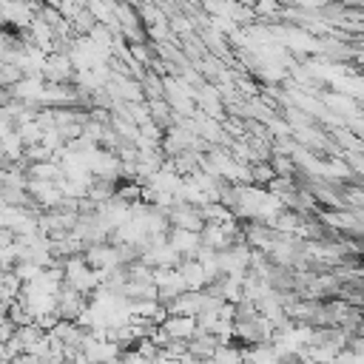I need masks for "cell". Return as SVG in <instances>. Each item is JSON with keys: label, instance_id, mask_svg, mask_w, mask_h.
Listing matches in <instances>:
<instances>
[{"label": "cell", "instance_id": "1", "mask_svg": "<svg viewBox=\"0 0 364 364\" xmlns=\"http://www.w3.org/2000/svg\"><path fill=\"white\" fill-rule=\"evenodd\" d=\"M162 327L168 330L171 338H191L196 333V316H185V313H171L162 318Z\"/></svg>", "mask_w": 364, "mask_h": 364}, {"label": "cell", "instance_id": "5", "mask_svg": "<svg viewBox=\"0 0 364 364\" xmlns=\"http://www.w3.org/2000/svg\"><path fill=\"white\" fill-rule=\"evenodd\" d=\"M264 188L270 193H276V196H284V193H293L299 188V182H296V176H279V173H273L270 182H264Z\"/></svg>", "mask_w": 364, "mask_h": 364}, {"label": "cell", "instance_id": "2", "mask_svg": "<svg viewBox=\"0 0 364 364\" xmlns=\"http://www.w3.org/2000/svg\"><path fill=\"white\" fill-rule=\"evenodd\" d=\"M168 245H171L173 250H179V253L193 256V250L199 247V233H196V230H185V228L171 225V228H168Z\"/></svg>", "mask_w": 364, "mask_h": 364}, {"label": "cell", "instance_id": "6", "mask_svg": "<svg viewBox=\"0 0 364 364\" xmlns=\"http://www.w3.org/2000/svg\"><path fill=\"white\" fill-rule=\"evenodd\" d=\"M23 77V68L11 60H0V85H14Z\"/></svg>", "mask_w": 364, "mask_h": 364}, {"label": "cell", "instance_id": "3", "mask_svg": "<svg viewBox=\"0 0 364 364\" xmlns=\"http://www.w3.org/2000/svg\"><path fill=\"white\" fill-rule=\"evenodd\" d=\"M182 282H185V290H202L205 287V270L202 264L193 259V256H185L179 264H176Z\"/></svg>", "mask_w": 364, "mask_h": 364}, {"label": "cell", "instance_id": "4", "mask_svg": "<svg viewBox=\"0 0 364 364\" xmlns=\"http://www.w3.org/2000/svg\"><path fill=\"white\" fill-rule=\"evenodd\" d=\"M267 162H270L273 173H279V176H293L299 171V165H296V159L290 154H270Z\"/></svg>", "mask_w": 364, "mask_h": 364}]
</instances>
